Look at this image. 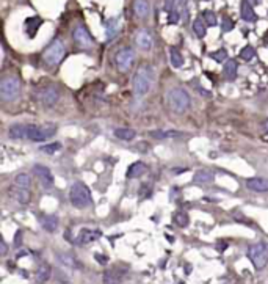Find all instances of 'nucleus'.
I'll list each match as a JSON object with an SVG mask.
<instances>
[{"label":"nucleus","instance_id":"6ab92c4d","mask_svg":"<svg viewBox=\"0 0 268 284\" xmlns=\"http://www.w3.org/2000/svg\"><path fill=\"white\" fill-rule=\"evenodd\" d=\"M133 13H135V16H138L140 19H145L147 18L149 14V3L147 0H133Z\"/></svg>","mask_w":268,"mask_h":284},{"label":"nucleus","instance_id":"c756f323","mask_svg":"<svg viewBox=\"0 0 268 284\" xmlns=\"http://www.w3.org/2000/svg\"><path fill=\"white\" fill-rule=\"evenodd\" d=\"M115 137H116V138H120V140L129 141V140H133V138H135V130H133V129H124V128H120V129H116V130H115Z\"/></svg>","mask_w":268,"mask_h":284},{"label":"nucleus","instance_id":"393cba45","mask_svg":"<svg viewBox=\"0 0 268 284\" xmlns=\"http://www.w3.org/2000/svg\"><path fill=\"white\" fill-rule=\"evenodd\" d=\"M214 179H215L214 173H210L207 170H201L198 173H195V176H193V181L195 182H198V184H209Z\"/></svg>","mask_w":268,"mask_h":284},{"label":"nucleus","instance_id":"a211bd4d","mask_svg":"<svg viewBox=\"0 0 268 284\" xmlns=\"http://www.w3.org/2000/svg\"><path fill=\"white\" fill-rule=\"evenodd\" d=\"M246 187L254 192H268V179L264 178H251L246 181Z\"/></svg>","mask_w":268,"mask_h":284},{"label":"nucleus","instance_id":"f257e3e1","mask_svg":"<svg viewBox=\"0 0 268 284\" xmlns=\"http://www.w3.org/2000/svg\"><path fill=\"white\" fill-rule=\"evenodd\" d=\"M154 80V71L151 66H141L137 69L132 78V88L135 98H145L149 93Z\"/></svg>","mask_w":268,"mask_h":284},{"label":"nucleus","instance_id":"412c9836","mask_svg":"<svg viewBox=\"0 0 268 284\" xmlns=\"http://www.w3.org/2000/svg\"><path fill=\"white\" fill-rule=\"evenodd\" d=\"M50 277H52V267L49 264H43V265L38 267V270H36V281L38 283L49 281Z\"/></svg>","mask_w":268,"mask_h":284},{"label":"nucleus","instance_id":"b1692460","mask_svg":"<svg viewBox=\"0 0 268 284\" xmlns=\"http://www.w3.org/2000/svg\"><path fill=\"white\" fill-rule=\"evenodd\" d=\"M127 272L125 270H118V269H113V270H108L105 275H104V283H121L122 278H124V273Z\"/></svg>","mask_w":268,"mask_h":284},{"label":"nucleus","instance_id":"72a5a7b5","mask_svg":"<svg viewBox=\"0 0 268 284\" xmlns=\"http://www.w3.org/2000/svg\"><path fill=\"white\" fill-rule=\"evenodd\" d=\"M240 57L243 60H246V61H251V60H254L256 58V49L254 47H251V46H245L243 49L240 51Z\"/></svg>","mask_w":268,"mask_h":284},{"label":"nucleus","instance_id":"4be33fe9","mask_svg":"<svg viewBox=\"0 0 268 284\" xmlns=\"http://www.w3.org/2000/svg\"><path fill=\"white\" fill-rule=\"evenodd\" d=\"M43 24V21L39 19V18H28L27 21H25V31H27V35L30 36V38H33L35 35H36V31H38V28H39V26Z\"/></svg>","mask_w":268,"mask_h":284},{"label":"nucleus","instance_id":"0eeeda50","mask_svg":"<svg viewBox=\"0 0 268 284\" xmlns=\"http://www.w3.org/2000/svg\"><path fill=\"white\" fill-rule=\"evenodd\" d=\"M21 93V82L16 77H5L0 82V99L3 102H11L18 99Z\"/></svg>","mask_w":268,"mask_h":284},{"label":"nucleus","instance_id":"e433bc0d","mask_svg":"<svg viewBox=\"0 0 268 284\" xmlns=\"http://www.w3.org/2000/svg\"><path fill=\"white\" fill-rule=\"evenodd\" d=\"M202 18H204V21H206V24L207 26H217V18H215V14H214V11H204L202 13Z\"/></svg>","mask_w":268,"mask_h":284},{"label":"nucleus","instance_id":"7c9ffc66","mask_svg":"<svg viewBox=\"0 0 268 284\" xmlns=\"http://www.w3.org/2000/svg\"><path fill=\"white\" fill-rule=\"evenodd\" d=\"M118 31H120V21L118 19H110L107 22V38L112 39L118 35Z\"/></svg>","mask_w":268,"mask_h":284},{"label":"nucleus","instance_id":"2f4dec72","mask_svg":"<svg viewBox=\"0 0 268 284\" xmlns=\"http://www.w3.org/2000/svg\"><path fill=\"white\" fill-rule=\"evenodd\" d=\"M193 30H195V33L198 38H204L207 35V28H206V24H204L202 19H196L193 22Z\"/></svg>","mask_w":268,"mask_h":284},{"label":"nucleus","instance_id":"ddd939ff","mask_svg":"<svg viewBox=\"0 0 268 284\" xmlns=\"http://www.w3.org/2000/svg\"><path fill=\"white\" fill-rule=\"evenodd\" d=\"M135 44L141 51H151L154 47V35L149 28H141L135 35Z\"/></svg>","mask_w":268,"mask_h":284},{"label":"nucleus","instance_id":"20e7f679","mask_svg":"<svg viewBox=\"0 0 268 284\" xmlns=\"http://www.w3.org/2000/svg\"><path fill=\"white\" fill-rule=\"evenodd\" d=\"M55 133H57V128L53 124H44V126H36V124H28L25 130V138L31 141H47L50 140Z\"/></svg>","mask_w":268,"mask_h":284},{"label":"nucleus","instance_id":"39448f33","mask_svg":"<svg viewBox=\"0 0 268 284\" xmlns=\"http://www.w3.org/2000/svg\"><path fill=\"white\" fill-rule=\"evenodd\" d=\"M246 256L257 270H262L268 262V243L257 242L254 245H251L246 251Z\"/></svg>","mask_w":268,"mask_h":284},{"label":"nucleus","instance_id":"4468645a","mask_svg":"<svg viewBox=\"0 0 268 284\" xmlns=\"http://www.w3.org/2000/svg\"><path fill=\"white\" fill-rule=\"evenodd\" d=\"M33 171H35V175H36L38 181H39V182H41V185H43L44 188H50V187H53V175L50 173L49 168L44 167V165H35Z\"/></svg>","mask_w":268,"mask_h":284},{"label":"nucleus","instance_id":"79ce46f5","mask_svg":"<svg viewBox=\"0 0 268 284\" xmlns=\"http://www.w3.org/2000/svg\"><path fill=\"white\" fill-rule=\"evenodd\" d=\"M248 2L254 6V5H257V3H261V0H248Z\"/></svg>","mask_w":268,"mask_h":284},{"label":"nucleus","instance_id":"f704fd0d","mask_svg":"<svg viewBox=\"0 0 268 284\" xmlns=\"http://www.w3.org/2000/svg\"><path fill=\"white\" fill-rule=\"evenodd\" d=\"M43 153H47V154H55L57 151L61 149V145L60 143H52V145H46V146H41L39 148Z\"/></svg>","mask_w":268,"mask_h":284},{"label":"nucleus","instance_id":"1a4fd4ad","mask_svg":"<svg viewBox=\"0 0 268 284\" xmlns=\"http://www.w3.org/2000/svg\"><path fill=\"white\" fill-rule=\"evenodd\" d=\"M133 61H135V51H133L132 47H122L121 51L116 52L115 63H116V68L120 69L121 73H127L132 68Z\"/></svg>","mask_w":268,"mask_h":284},{"label":"nucleus","instance_id":"c9c22d12","mask_svg":"<svg viewBox=\"0 0 268 284\" xmlns=\"http://www.w3.org/2000/svg\"><path fill=\"white\" fill-rule=\"evenodd\" d=\"M210 57L214 58L217 63H221V61L226 60L227 52H226V49H219V51H217V52H212V53H210Z\"/></svg>","mask_w":268,"mask_h":284},{"label":"nucleus","instance_id":"a878e982","mask_svg":"<svg viewBox=\"0 0 268 284\" xmlns=\"http://www.w3.org/2000/svg\"><path fill=\"white\" fill-rule=\"evenodd\" d=\"M170 61H171L172 68H176V69L184 66V57L180 55V52L176 49V47H171L170 49Z\"/></svg>","mask_w":268,"mask_h":284},{"label":"nucleus","instance_id":"7ed1b4c3","mask_svg":"<svg viewBox=\"0 0 268 284\" xmlns=\"http://www.w3.org/2000/svg\"><path fill=\"white\" fill-rule=\"evenodd\" d=\"M168 105L174 113H185L192 104L190 94L184 88H172L168 93Z\"/></svg>","mask_w":268,"mask_h":284},{"label":"nucleus","instance_id":"f3484780","mask_svg":"<svg viewBox=\"0 0 268 284\" xmlns=\"http://www.w3.org/2000/svg\"><path fill=\"white\" fill-rule=\"evenodd\" d=\"M39 223H41L44 231L55 232L58 228V218L57 215H39Z\"/></svg>","mask_w":268,"mask_h":284},{"label":"nucleus","instance_id":"aec40b11","mask_svg":"<svg viewBox=\"0 0 268 284\" xmlns=\"http://www.w3.org/2000/svg\"><path fill=\"white\" fill-rule=\"evenodd\" d=\"M146 165L143 163V162H135V163H132L130 167H129V170H127V176L129 179H138V178H141L146 173Z\"/></svg>","mask_w":268,"mask_h":284},{"label":"nucleus","instance_id":"58836bf2","mask_svg":"<svg viewBox=\"0 0 268 284\" xmlns=\"http://www.w3.org/2000/svg\"><path fill=\"white\" fill-rule=\"evenodd\" d=\"M21 242H22V231H18L14 237V247H21Z\"/></svg>","mask_w":268,"mask_h":284},{"label":"nucleus","instance_id":"dca6fc26","mask_svg":"<svg viewBox=\"0 0 268 284\" xmlns=\"http://www.w3.org/2000/svg\"><path fill=\"white\" fill-rule=\"evenodd\" d=\"M240 14H242V19L245 22H256L257 21V14L254 11L253 5H251L248 0H242Z\"/></svg>","mask_w":268,"mask_h":284},{"label":"nucleus","instance_id":"473e14b6","mask_svg":"<svg viewBox=\"0 0 268 284\" xmlns=\"http://www.w3.org/2000/svg\"><path fill=\"white\" fill-rule=\"evenodd\" d=\"M172 222L180 228H185V226H188V223H190V218H188V214H185V212H176Z\"/></svg>","mask_w":268,"mask_h":284},{"label":"nucleus","instance_id":"ea45409f","mask_svg":"<svg viewBox=\"0 0 268 284\" xmlns=\"http://www.w3.org/2000/svg\"><path fill=\"white\" fill-rule=\"evenodd\" d=\"M94 258H96V261H97V262H100V264H107V261H108V259H107L104 255H99V253L94 255Z\"/></svg>","mask_w":268,"mask_h":284},{"label":"nucleus","instance_id":"6e6552de","mask_svg":"<svg viewBox=\"0 0 268 284\" xmlns=\"http://www.w3.org/2000/svg\"><path fill=\"white\" fill-rule=\"evenodd\" d=\"M187 0H165L163 10L168 13L170 24H179L180 18L185 16Z\"/></svg>","mask_w":268,"mask_h":284},{"label":"nucleus","instance_id":"bb28decb","mask_svg":"<svg viewBox=\"0 0 268 284\" xmlns=\"http://www.w3.org/2000/svg\"><path fill=\"white\" fill-rule=\"evenodd\" d=\"M25 130H27V126L24 124H14L10 128V132H8V135L13 140H21L25 137Z\"/></svg>","mask_w":268,"mask_h":284},{"label":"nucleus","instance_id":"2eb2a0df","mask_svg":"<svg viewBox=\"0 0 268 284\" xmlns=\"http://www.w3.org/2000/svg\"><path fill=\"white\" fill-rule=\"evenodd\" d=\"M10 196L14 198L19 204H27L31 198V193H30V188H24V187H18L14 185L10 188Z\"/></svg>","mask_w":268,"mask_h":284},{"label":"nucleus","instance_id":"9d476101","mask_svg":"<svg viewBox=\"0 0 268 284\" xmlns=\"http://www.w3.org/2000/svg\"><path fill=\"white\" fill-rule=\"evenodd\" d=\"M73 38H74V43L80 47V49H91V47H94V38L82 24L74 27Z\"/></svg>","mask_w":268,"mask_h":284},{"label":"nucleus","instance_id":"cd10ccee","mask_svg":"<svg viewBox=\"0 0 268 284\" xmlns=\"http://www.w3.org/2000/svg\"><path fill=\"white\" fill-rule=\"evenodd\" d=\"M152 138H157V140H163V138H176L180 135V132L177 130H154L149 133Z\"/></svg>","mask_w":268,"mask_h":284},{"label":"nucleus","instance_id":"4c0bfd02","mask_svg":"<svg viewBox=\"0 0 268 284\" xmlns=\"http://www.w3.org/2000/svg\"><path fill=\"white\" fill-rule=\"evenodd\" d=\"M234 28V22L231 21V18H224L223 19V31H231Z\"/></svg>","mask_w":268,"mask_h":284},{"label":"nucleus","instance_id":"a19ab883","mask_svg":"<svg viewBox=\"0 0 268 284\" xmlns=\"http://www.w3.org/2000/svg\"><path fill=\"white\" fill-rule=\"evenodd\" d=\"M0 253H2V256H6V253H8V247H6L5 240H2V243H0Z\"/></svg>","mask_w":268,"mask_h":284},{"label":"nucleus","instance_id":"5701e85b","mask_svg":"<svg viewBox=\"0 0 268 284\" xmlns=\"http://www.w3.org/2000/svg\"><path fill=\"white\" fill-rule=\"evenodd\" d=\"M223 74L227 80H234V78L237 77V61L232 60V58L227 60L224 68H223Z\"/></svg>","mask_w":268,"mask_h":284},{"label":"nucleus","instance_id":"c85d7f7f","mask_svg":"<svg viewBox=\"0 0 268 284\" xmlns=\"http://www.w3.org/2000/svg\"><path fill=\"white\" fill-rule=\"evenodd\" d=\"M13 184L18 185V187L30 188V185H31V178H30V175H27V173H19V175H16Z\"/></svg>","mask_w":268,"mask_h":284},{"label":"nucleus","instance_id":"f8f14e48","mask_svg":"<svg viewBox=\"0 0 268 284\" xmlns=\"http://www.w3.org/2000/svg\"><path fill=\"white\" fill-rule=\"evenodd\" d=\"M100 237H102L100 230H88V228H85V230H82L77 234V237L74 239V243L78 247H83V245H88V243L99 240Z\"/></svg>","mask_w":268,"mask_h":284},{"label":"nucleus","instance_id":"423d86ee","mask_svg":"<svg viewBox=\"0 0 268 284\" xmlns=\"http://www.w3.org/2000/svg\"><path fill=\"white\" fill-rule=\"evenodd\" d=\"M65 53H66V49L61 39H53L50 46H47V49L43 52V58L47 66H57L60 65L63 57H65Z\"/></svg>","mask_w":268,"mask_h":284},{"label":"nucleus","instance_id":"9b49d317","mask_svg":"<svg viewBox=\"0 0 268 284\" xmlns=\"http://www.w3.org/2000/svg\"><path fill=\"white\" fill-rule=\"evenodd\" d=\"M36 98L39 99L41 104H44L46 107H52L58 102L60 99V91L57 86L53 85H47V86H43V88L38 90V94Z\"/></svg>","mask_w":268,"mask_h":284},{"label":"nucleus","instance_id":"37998d69","mask_svg":"<svg viewBox=\"0 0 268 284\" xmlns=\"http://www.w3.org/2000/svg\"><path fill=\"white\" fill-rule=\"evenodd\" d=\"M265 130H267V132H268V120H267V121H265Z\"/></svg>","mask_w":268,"mask_h":284},{"label":"nucleus","instance_id":"f03ea898","mask_svg":"<svg viewBox=\"0 0 268 284\" xmlns=\"http://www.w3.org/2000/svg\"><path fill=\"white\" fill-rule=\"evenodd\" d=\"M69 201L75 209H86L93 204V196L88 185H85L80 181H77L71 185L69 190Z\"/></svg>","mask_w":268,"mask_h":284}]
</instances>
